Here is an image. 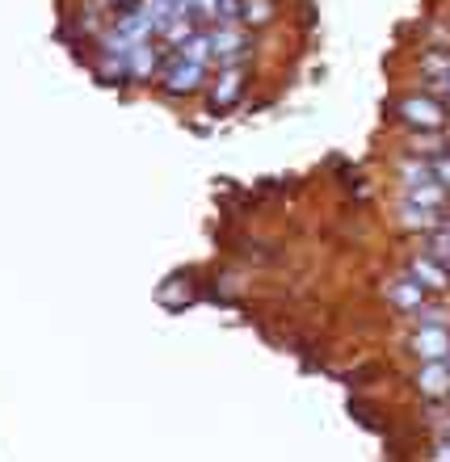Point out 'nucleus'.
<instances>
[{
	"label": "nucleus",
	"instance_id": "nucleus-1",
	"mask_svg": "<svg viewBox=\"0 0 450 462\" xmlns=\"http://www.w3.org/2000/svg\"><path fill=\"white\" fill-rule=\"evenodd\" d=\"M400 118L417 131H438V126H446V106L438 97H404Z\"/></svg>",
	"mask_w": 450,
	"mask_h": 462
},
{
	"label": "nucleus",
	"instance_id": "nucleus-2",
	"mask_svg": "<svg viewBox=\"0 0 450 462\" xmlns=\"http://www.w3.org/2000/svg\"><path fill=\"white\" fill-rule=\"evenodd\" d=\"M202 76H207V68L202 63H190V60H177L169 63V72H164V88H169L173 97H190V93H198L202 88Z\"/></svg>",
	"mask_w": 450,
	"mask_h": 462
},
{
	"label": "nucleus",
	"instance_id": "nucleus-3",
	"mask_svg": "<svg viewBox=\"0 0 450 462\" xmlns=\"http://www.w3.org/2000/svg\"><path fill=\"white\" fill-rule=\"evenodd\" d=\"M211 42H215V60L228 63V68H240L244 55H248V47H253V42H248L236 25H220V30L211 34Z\"/></svg>",
	"mask_w": 450,
	"mask_h": 462
},
{
	"label": "nucleus",
	"instance_id": "nucleus-4",
	"mask_svg": "<svg viewBox=\"0 0 450 462\" xmlns=\"http://www.w3.org/2000/svg\"><path fill=\"white\" fill-rule=\"evenodd\" d=\"M413 353H421L426 362L450 357V328H442V324H426V328L413 337Z\"/></svg>",
	"mask_w": 450,
	"mask_h": 462
},
{
	"label": "nucleus",
	"instance_id": "nucleus-5",
	"mask_svg": "<svg viewBox=\"0 0 450 462\" xmlns=\"http://www.w3.org/2000/svg\"><path fill=\"white\" fill-rule=\"evenodd\" d=\"M240 88H244V72H240V68H228V72L220 76L215 93H211V110H228V106H236Z\"/></svg>",
	"mask_w": 450,
	"mask_h": 462
},
{
	"label": "nucleus",
	"instance_id": "nucleus-6",
	"mask_svg": "<svg viewBox=\"0 0 450 462\" xmlns=\"http://www.w3.org/2000/svg\"><path fill=\"white\" fill-rule=\"evenodd\" d=\"M156 51L160 47H147V38H144V42H131V51H127L131 80H152V72H156Z\"/></svg>",
	"mask_w": 450,
	"mask_h": 462
},
{
	"label": "nucleus",
	"instance_id": "nucleus-7",
	"mask_svg": "<svg viewBox=\"0 0 450 462\" xmlns=\"http://www.w3.org/2000/svg\"><path fill=\"white\" fill-rule=\"evenodd\" d=\"M413 278L421 282L426 291H446V286H450V273L438 265V261H434V256H417V261H413Z\"/></svg>",
	"mask_w": 450,
	"mask_h": 462
},
{
	"label": "nucleus",
	"instance_id": "nucleus-8",
	"mask_svg": "<svg viewBox=\"0 0 450 462\" xmlns=\"http://www.w3.org/2000/svg\"><path fill=\"white\" fill-rule=\"evenodd\" d=\"M417 387L426 391V395H450V365L442 362H426V370H421V378H417Z\"/></svg>",
	"mask_w": 450,
	"mask_h": 462
},
{
	"label": "nucleus",
	"instance_id": "nucleus-9",
	"mask_svg": "<svg viewBox=\"0 0 450 462\" xmlns=\"http://www.w3.org/2000/svg\"><path fill=\"white\" fill-rule=\"evenodd\" d=\"M177 55L190 63H202L207 68L211 60H215V42H211V34H185L182 42H177Z\"/></svg>",
	"mask_w": 450,
	"mask_h": 462
},
{
	"label": "nucleus",
	"instance_id": "nucleus-10",
	"mask_svg": "<svg viewBox=\"0 0 450 462\" xmlns=\"http://www.w3.org/2000/svg\"><path fill=\"white\" fill-rule=\"evenodd\" d=\"M391 303L400 307V311H421V303H426V286L417 278H400L396 286H391Z\"/></svg>",
	"mask_w": 450,
	"mask_h": 462
},
{
	"label": "nucleus",
	"instance_id": "nucleus-11",
	"mask_svg": "<svg viewBox=\"0 0 450 462\" xmlns=\"http://www.w3.org/2000/svg\"><path fill=\"white\" fill-rule=\"evenodd\" d=\"M400 215H404V223H408V227H417V231H434L442 223L438 210H434V207H421V202H413V198H408V202L400 207Z\"/></svg>",
	"mask_w": 450,
	"mask_h": 462
},
{
	"label": "nucleus",
	"instance_id": "nucleus-12",
	"mask_svg": "<svg viewBox=\"0 0 450 462\" xmlns=\"http://www.w3.org/2000/svg\"><path fill=\"white\" fill-rule=\"evenodd\" d=\"M426 236H429V256L450 273V223H438V227L426 231Z\"/></svg>",
	"mask_w": 450,
	"mask_h": 462
},
{
	"label": "nucleus",
	"instance_id": "nucleus-13",
	"mask_svg": "<svg viewBox=\"0 0 450 462\" xmlns=\"http://www.w3.org/2000/svg\"><path fill=\"white\" fill-rule=\"evenodd\" d=\"M408 198H413V202H421V207H434V210H442V202H446V185H442V181L413 185V189H408Z\"/></svg>",
	"mask_w": 450,
	"mask_h": 462
},
{
	"label": "nucleus",
	"instance_id": "nucleus-14",
	"mask_svg": "<svg viewBox=\"0 0 450 462\" xmlns=\"http://www.w3.org/2000/svg\"><path fill=\"white\" fill-rule=\"evenodd\" d=\"M400 177H404V185H408V189H413V185H426V181H438V177H434V164H426V160H421V164L404 160V164H400Z\"/></svg>",
	"mask_w": 450,
	"mask_h": 462
},
{
	"label": "nucleus",
	"instance_id": "nucleus-15",
	"mask_svg": "<svg viewBox=\"0 0 450 462\" xmlns=\"http://www.w3.org/2000/svg\"><path fill=\"white\" fill-rule=\"evenodd\" d=\"M248 25H269L274 22V0H244V17Z\"/></svg>",
	"mask_w": 450,
	"mask_h": 462
},
{
	"label": "nucleus",
	"instance_id": "nucleus-16",
	"mask_svg": "<svg viewBox=\"0 0 450 462\" xmlns=\"http://www.w3.org/2000/svg\"><path fill=\"white\" fill-rule=\"evenodd\" d=\"M160 303H164V307H185V303H194V291H190V282H182V286H160Z\"/></svg>",
	"mask_w": 450,
	"mask_h": 462
},
{
	"label": "nucleus",
	"instance_id": "nucleus-17",
	"mask_svg": "<svg viewBox=\"0 0 450 462\" xmlns=\"http://www.w3.org/2000/svg\"><path fill=\"white\" fill-rule=\"evenodd\" d=\"M421 72H426L429 80H434V76H442V80H446V76H450V55H446V51L426 55V60H421Z\"/></svg>",
	"mask_w": 450,
	"mask_h": 462
},
{
	"label": "nucleus",
	"instance_id": "nucleus-18",
	"mask_svg": "<svg viewBox=\"0 0 450 462\" xmlns=\"http://www.w3.org/2000/svg\"><path fill=\"white\" fill-rule=\"evenodd\" d=\"M215 17H220V25H236L244 17V5L240 0H215Z\"/></svg>",
	"mask_w": 450,
	"mask_h": 462
},
{
	"label": "nucleus",
	"instance_id": "nucleus-19",
	"mask_svg": "<svg viewBox=\"0 0 450 462\" xmlns=\"http://www.w3.org/2000/svg\"><path fill=\"white\" fill-rule=\"evenodd\" d=\"M429 164H434V177H438V181L450 189V152H438V156L429 160Z\"/></svg>",
	"mask_w": 450,
	"mask_h": 462
},
{
	"label": "nucleus",
	"instance_id": "nucleus-20",
	"mask_svg": "<svg viewBox=\"0 0 450 462\" xmlns=\"http://www.w3.org/2000/svg\"><path fill=\"white\" fill-rule=\"evenodd\" d=\"M446 88H450V76H446Z\"/></svg>",
	"mask_w": 450,
	"mask_h": 462
}]
</instances>
